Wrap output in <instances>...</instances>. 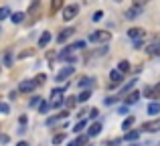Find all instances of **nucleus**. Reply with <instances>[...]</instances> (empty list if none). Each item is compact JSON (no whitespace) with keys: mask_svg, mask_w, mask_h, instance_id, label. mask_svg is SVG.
<instances>
[{"mask_svg":"<svg viewBox=\"0 0 160 146\" xmlns=\"http://www.w3.org/2000/svg\"><path fill=\"white\" fill-rule=\"evenodd\" d=\"M158 112H160V103H156V102L148 103V114H158Z\"/></svg>","mask_w":160,"mask_h":146,"instance_id":"5701e85b","label":"nucleus"},{"mask_svg":"<svg viewBox=\"0 0 160 146\" xmlns=\"http://www.w3.org/2000/svg\"><path fill=\"white\" fill-rule=\"evenodd\" d=\"M24 16H27L24 12H14V14L10 16V20H12L14 24H18V23H24Z\"/></svg>","mask_w":160,"mask_h":146,"instance_id":"a211bd4d","label":"nucleus"},{"mask_svg":"<svg viewBox=\"0 0 160 146\" xmlns=\"http://www.w3.org/2000/svg\"><path fill=\"white\" fill-rule=\"evenodd\" d=\"M138 99H140V93H138V91H130L128 95H126V103H128V106H132V103H136Z\"/></svg>","mask_w":160,"mask_h":146,"instance_id":"f8f14e48","label":"nucleus"},{"mask_svg":"<svg viewBox=\"0 0 160 146\" xmlns=\"http://www.w3.org/2000/svg\"><path fill=\"white\" fill-rule=\"evenodd\" d=\"M146 53H148L150 57H154V55H160V43H150L148 47H146Z\"/></svg>","mask_w":160,"mask_h":146,"instance_id":"9d476101","label":"nucleus"},{"mask_svg":"<svg viewBox=\"0 0 160 146\" xmlns=\"http://www.w3.org/2000/svg\"><path fill=\"white\" fill-rule=\"evenodd\" d=\"M89 83H91L89 77H81V79H79V87H81V89H83V87H87Z\"/></svg>","mask_w":160,"mask_h":146,"instance_id":"72a5a7b5","label":"nucleus"},{"mask_svg":"<svg viewBox=\"0 0 160 146\" xmlns=\"http://www.w3.org/2000/svg\"><path fill=\"white\" fill-rule=\"evenodd\" d=\"M85 146H91V144H85Z\"/></svg>","mask_w":160,"mask_h":146,"instance_id":"49530a36","label":"nucleus"},{"mask_svg":"<svg viewBox=\"0 0 160 146\" xmlns=\"http://www.w3.org/2000/svg\"><path fill=\"white\" fill-rule=\"evenodd\" d=\"M87 138H89V134H83V136H77L75 140H71L67 146H85L87 144Z\"/></svg>","mask_w":160,"mask_h":146,"instance_id":"1a4fd4ad","label":"nucleus"},{"mask_svg":"<svg viewBox=\"0 0 160 146\" xmlns=\"http://www.w3.org/2000/svg\"><path fill=\"white\" fill-rule=\"evenodd\" d=\"M130 67H132V65H130V61H126V59H124V61H120V65H118V69H120L122 73H128V71H130Z\"/></svg>","mask_w":160,"mask_h":146,"instance_id":"aec40b11","label":"nucleus"},{"mask_svg":"<svg viewBox=\"0 0 160 146\" xmlns=\"http://www.w3.org/2000/svg\"><path fill=\"white\" fill-rule=\"evenodd\" d=\"M85 126H87V120H79V122L75 124L73 132H81V130H83V128H85Z\"/></svg>","mask_w":160,"mask_h":146,"instance_id":"bb28decb","label":"nucleus"},{"mask_svg":"<svg viewBox=\"0 0 160 146\" xmlns=\"http://www.w3.org/2000/svg\"><path fill=\"white\" fill-rule=\"evenodd\" d=\"M146 4H148V0H134L132 6H134V8H138V10H144Z\"/></svg>","mask_w":160,"mask_h":146,"instance_id":"393cba45","label":"nucleus"},{"mask_svg":"<svg viewBox=\"0 0 160 146\" xmlns=\"http://www.w3.org/2000/svg\"><path fill=\"white\" fill-rule=\"evenodd\" d=\"M35 83L37 81H22L18 85V91H20V93H31V91L35 89Z\"/></svg>","mask_w":160,"mask_h":146,"instance_id":"6e6552de","label":"nucleus"},{"mask_svg":"<svg viewBox=\"0 0 160 146\" xmlns=\"http://www.w3.org/2000/svg\"><path fill=\"white\" fill-rule=\"evenodd\" d=\"M8 16H12L10 14V8H8V6H2V8H0V20L8 18Z\"/></svg>","mask_w":160,"mask_h":146,"instance_id":"b1692460","label":"nucleus"},{"mask_svg":"<svg viewBox=\"0 0 160 146\" xmlns=\"http://www.w3.org/2000/svg\"><path fill=\"white\" fill-rule=\"evenodd\" d=\"M0 112H2V114H8V112H10L8 103H2V102H0Z\"/></svg>","mask_w":160,"mask_h":146,"instance_id":"e433bc0d","label":"nucleus"},{"mask_svg":"<svg viewBox=\"0 0 160 146\" xmlns=\"http://www.w3.org/2000/svg\"><path fill=\"white\" fill-rule=\"evenodd\" d=\"M122 75H124V73H122L120 69H113V71L109 73V79H112V85H109V87H118V85H120L122 79H124Z\"/></svg>","mask_w":160,"mask_h":146,"instance_id":"39448f33","label":"nucleus"},{"mask_svg":"<svg viewBox=\"0 0 160 146\" xmlns=\"http://www.w3.org/2000/svg\"><path fill=\"white\" fill-rule=\"evenodd\" d=\"M158 146H160V144H158Z\"/></svg>","mask_w":160,"mask_h":146,"instance_id":"de8ad7c7","label":"nucleus"},{"mask_svg":"<svg viewBox=\"0 0 160 146\" xmlns=\"http://www.w3.org/2000/svg\"><path fill=\"white\" fill-rule=\"evenodd\" d=\"M134 122H136V120H134V116L126 118V120H124V124H122V130H128V128H132V126H134Z\"/></svg>","mask_w":160,"mask_h":146,"instance_id":"412c9836","label":"nucleus"},{"mask_svg":"<svg viewBox=\"0 0 160 146\" xmlns=\"http://www.w3.org/2000/svg\"><path fill=\"white\" fill-rule=\"evenodd\" d=\"M99 132H102V124L95 122V124H91V128H89V132H87V134H89V136H98Z\"/></svg>","mask_w":160,"mask_h":146,"instance_id":"f3484780","label":"nucleus"},{"mask_svg":"<svg viewBox=\"0 0 160 146\" xmlns=\"http://www.w3.org/2000/svg\"><path fill=\"white\" fill-rule=\"evenodd\" d=\"M73 71H75L73 65H69V67H63L61 71L57 73V81H65L67 77H71V75H73Z\"/></svg>","mask_w":160,"mask_h":146,"instance_id":"423d86ee","label":"nucleus"},{"mask_svg":"<svg viewBox=\"0 0 160 146\" xmlns=\"http://www.w3.org/2000/svg\"><path fill=\"white\" fill-rule=\"evenodd\" d=\"M116 2H122V0H116Z\"/></svg>","mask_w":160,"mask_h":146,"instance_id":"a18cd8bd","label":"nucleus"},{"mask_svg":"<svg viewBox=\"0 0 160 146\" xmlns=\"http://www.w3.org/2000/svg\"><path fill=\"white\" fill-rule=\"evenodd\" d=\"M63 6V0H51V6H49V14H55L59 8Z\"/></svg>","mask_w":160,"mask_h":146,"instance_id":"4468645a","label":"nucleus"},{"mask_svg":"<svg viewBox=\"0 0 160 146\" xmlns=\"http://www.w3.org/2000/svg\"><path fill=\"white\" fill-rule=\"evenodd\" d=\"M49 43H51V33H43V35H41V39H39V47L43 49V47H47Z\"/></svg>","mask_w":160,"mask_h":146,"instance_id":"ddd939ff","label":"nucleus"},{"mask_svg":"<svg viewBox=\"0 0 160 146\" xmlns=\"http://www.w3.org/2000/svg\"><path fill=\"white\" fill-rule=\"evenodd\" d=\"M16 146H28V142H24V140H22V142H18Z\"/></svg>","mask_w":160,"mask_h":146,"instance_id":"37998d69","label":"nucleus"},{"mask_svg":"<svg viewBox=\"0 0 160 146\" xmlns=\"http://www.w3.org/2000/svg\"><path fill=\"white\" fill-rule=\"evenodd\" d=\"M142 130L144 132H160V118H156V120H148V122H144L142 124Z\"/></svg>","mask_w":160,"mask_h":146,"instance_id":"7ed1b4c3","label":"nucleus"},{"mask_svg":"<svg viewBox=\"0 0 160 146\" xmlns=\"http://www.w3.org/2000/svg\"><path fill=\"white\" fill-rule=\"evenodd\" d=\"M89 116H91V118H98V110H95V108H93V110L89 112Z\"/></svg>","mask_w":160,"mask_h":146,"instance_id":"79ce46f5","label":"nucleus"},{"mask_svg":"<svg viewBox=\"0 0 160 146\" xmlns=\"http://www.w3.org/2000/svg\"><path fill=\"white\" fill-rule=\"evenodd\" d=\"M61 99H53V102H51V108H59V106H61Z\"/></svg>","mask_w":160,"mask_h":146,"instance_id":"a19ab883","label":"nucleus"},{"mask_svg":"<svg viewBox=\"0 0 160 146\" xmlns=\"http://www.w3.org/2000/svg\"><path fill=\"white\" fill-rule=\"evenodd\" d=\"M4 65H6V67L12 65V53H6V57H4Z\"/></svg>","mask_w":160,"mask_h":146,"instance_id":"f704fd0d","label":"nucleus"},{"mask_svg":"<svg viewBox=\"0 0 160 146\" xmlns=\"http://www.w3.org/2000/svg\"><path fill=\"white\" fill-rule=\"evenodd\" d=\"M39 4H41V0H32V2H31V8H28V14H35V12L39 10Z\"/></svg>","mask_w":160,"mask_h":146,"instance_id":"a878e982","label":"nucleus"},{"mask_svg":"<svg viewBox=\"0 0 160 146\" xmlns=\"http://www.w3.org/2000/svg\"><path fill=\"white\" fill-rule=\"evenodd\" d=\"M156 93H158V98H160V83L156 85Z\"/></svg>","mask_w":160,"mask_h":146,"instance_id":"c03bdc74","label":"nucleus"},{"mask_svg":"<svg viewBox=\"0 0 160 146\" xmlns=\"http://www.w3.org/2000/svg\"><path fill=\"white\" fill-rule=\"evenodd\" d=\"M73 33H75V28H73V27H67V28H63V31H61V35L57 37V41H59V43H65V41L69 39V37L73 35Z\"/></svg>","mask_w":160,"mask_h":146,"instance_id":"0eeeda50","label":"nucleus"},{"mask_svg":"<svg viewBox=\"0 0 160 146\" xmlns=\"http://www.w3.org/2000/svg\"><path fill=\"white\" fill-rule=\"evenodd\" d=\"M71 51H73V49H71V47H67L65 51H61V55H59V57H61L63 61H69V63H73V61H75V57H73V53H71Z\"/></svg>","mask_w":160,"mask_h":146,"instance_id":"9b49d317","label":"nucleus"},{"mask_svg":"<svg viewBox=\"0 0 160 146\" xmlns=\"http://www.w3.org/2000/svg\"><path fill=\"white\" fill-rule=\"evenodd\" d=\"M128 37L132 41H144L146 39V31H144V28H140V27H134V28H130V31H128Z\"/></svg>","mask_w":160,"mask_h":146,"instance_id":"20e7f679","label":"nucleus"},{"mask_svg":"<svg viewBox=\"0 0 160 146\" xmlns=\"http://www.w3.org/2000/svg\"><path fill=\"white\" fill-rule=\"evenodd\" d=\"M75 102H77V98H73V95H69V98H67V110H71V108H73L75 106Z\"/></svg>","mask_w":160,"mask_h":146,"instance_id":"473e14b6","label":"nucleus"},{"mask_svg":"<svg viewBox=\"0 0 160 146\" xmlns=\"http://www.w3.org/2000/svg\"><path fill=\"white\" fill-rule=\"evenodd\" d=\"M89 95H91V91H89V89L81 91V93L77 95V102H81V103H83V102H87V99H89Z\"/></svg>","mask_w":160,"mask_h":146,"instance_id":"4be33fe9","label":"nucleus"},{"mask_svg":"<svg viewBox=\"0 0 160 146\" xmlns=\"http://www.w3.org/2000/svg\"><path fill=\"white\" fill-rule=\"evenodd\" d=\"M39 112H41V114H47V112H49V103H47V102H43V103L39 106Z\"/></svg>","mask_w":160,"mask_h":146,"instance_id":"c9c22d12","label":"nucleus"},{"mask_svg":"<svg viewBox=\"0 0 160 146\" xmlns=\"http://www.w3.org/2000/svg\"><path fill=\"white\" fill-rule=\"evenodd\" d=\"M35 81H37V85H43V83L47 81V75H45V73H39V75H37V79H35Z\"/></svg>","mask_w":160,"mask_h":146,"instance_id":"c756f323","label":"nucleus"},{"mask_svg":"<svg viewBox=\"0 0 160 146\" xmlns=\"http://www.w3.org/2000/svg\"><path fill=\"white\" fill-rule=\"evenodd\" d=\"M138 138H140V132H138V130H134V132H126V140H128V142H136Z\"/></svg>","mask_w":160,"mask_h":146,"instance_id":"6ab92c4d","label":"nucleus"},{"mask_svg":"<svg viewBox=\"0 0 160 146\" xmlns=\"http://www.w3.org/2000/svg\"><path fill=\"white\" fill-rule=\"evenodd\" d=\"M31 55H35V49H28V51L18 53V59H24V57H31Z\"/></svg>","mask_w":160,"mask_h":146,"instance_id":"2f4dec72","label":"nucleus"},{"mask_svg":"<svg viewBox=\"0 0 160 146\" xmlns=\"http://www.w3.org/2000/svg\"><path fill=\"white\" fill-rule=\"evenodd\" d=\"M140 12L142 10H138V8H128V10H126V18H130V20H132V18H138V14H140Z\"/></svg>","mask_w":160,"mask_h":146,"instance_id":"dca6fc26","label":"nucleus"},{"mask_svg":"<svg viewBox=\"0 0 160 146\" xmlns=\"http://www.w3.org/2000/svg\"><path fill=\"white\" fill-rule=\"evenodd\" d=\"M41 103H43V102H41L39 95H35V99H31V106H32V108H35V106H41Z\"/></svg>","mask_w":160,"mask_h":146,"instance_id":"4c0bfd02","label":"nucleus"},{"mask_svg":"<svg viewBox=\"0 0 160 146\" xmlns=\"http://www.w3.org/2000/svg\"><path fill=\"white\" fill-rule=\"evenodd\" d=\"M77 12H79V6L77 4H69V6H65L63 8V20H73L75 16H77Z\"/></svg>","mask_w":160,"mask_h":146,"instance_id":"f03ea898","label":"nucleus"},{"mask_svg":"<svg viewBox=\"0 0 160 146\" xmlns=\"http://www.w3.org/2000/svg\"><path fill=\"white\" fill-rule=\"evenodd\" d=\"M63 140H65V132H59V134L53 136V144H61Z\"/></svg>","mask_w":160,"mask_h":146,"instance_id":"cd10ccee","label":"nucleus"},{"mask_svg":"<svg viewBox=\"0 0 160 146\" xmlns=\"http://www.w3.org/2000/svg\"><path fill=\"white\" fill-rule=\"evenodd\" d=\"M71 49H73V51H77V49H85V41H77V43H73Z\"/></svg>","mask_w":160,"mask_h":146,"instance_id":"7c9ffc66","label":"nucleus"},{"mask_svg":"<svg viewBox=\"0 0 160 146\" xmlns=\"http://www.w3.org/2000/svg\"><path fill=\"white\" fill-rule=\"evenodd\" d=\"M109 39H112V33H108V31H93L89 35L91 43H108Z\"/></svg>","mask_w":160,"mask_h":146,"instance_id":"f257e3e1","label":"nucleus"},{"mask_svg":"<svg viewBox=\"0 0 160 146\" xmlns=\"http://www.w3.org/2000/svg\"><path fill=\"white\" fill-rule=\"evenodd\" d=\"M102 16H103V12H102V10L93 12V20H102Z\"/></svg>","mask_w":160,"mask_h":146,"instance_id":"ea45409f","label":"nucleus"},{"mask_svg":"<svg viewBox=\"0 0 160 146\" xmlns=\"http://www.w3.org/2000/svg\"><path fill=\"white\" fill-rule=\"evenodd\" d=\"M122 144V140L120 138H116V140H109V142H108V146H120Z\"/></svg>","mask_w":160,"mask_h":146,"instance_id":"58836bf2","label":"nucleus"},{"mask_svg":"<svg viewBox=\"0 0 160 146\" xmlns=\"http://www.w3.org/2000/svg\"><path fill=\"white\" fill-rule=\"evenodd\" d=\"M134 85H136V79H132V81H130L128 85H124V87H122V93H128L130 89H134Z\"/></svg>","mask_w":160,"mask_h":146,"instance_id":"c85d7f7f","label":"nucleus"},{"mask_svg":"<svg viewBox=\"0 0 160 146\" xmlns=\"http://www.w3.org/2000/svg\"><path fill=\"white\" fill-rule=\"evenodd\" d=\"M63 118H67V112H63V114H57V116H53V118H47V126H53V124H57L59 120H63Z\"/></svg>","mask_w":160,"mask_h":146,"instance_id":"2eb2a0df","label":"nucleus"}]
</instances>
